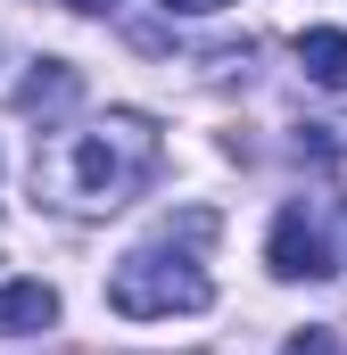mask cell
<instances>
[{
    "label": "cell",
    "instance_id": "6da1fadb",
    "mask_svg": "<svg viewBox=\"0 0 347 355\" xmlns=\"http://www.w3.org/2000/svg\"><path fill=\"white\" fill-rule=\"evenodd\" d=\"M158 124L141 107H108V116H83V124H50V141L33 149V198L50 215H75V223H99V215H124L149 182H158Z\"/></svg>",
    "mask_w": 347,
    "mask_h": 355
},
{
    "label": "cell",
    "instance_id": "7a4b0ae2",
    "mask_svg": "<svg viewBox=\"0 0 347 355\" xmlns=\"http://www.w3.org/2000/svg\"><path fill=\"white\" fill-rule=\"evenodd\" d=\"M215 240V207H182L166 215V232H149L141 248H124L108 265V306L124 322H174V314H207L215 306V272H207V248Z\"/></svg>",
    "mask_w": 347,
    "mask_h": 355
},
{
    "label": "cell",
    "instance_id": "3957f363",
    "mask_svg": "<svg viewBox=\"0 0 347 355\" xmlns=\"http://www.w3.org/2000/svg\"><path fill=\"white\" fill-rule=\"evenodd\" d=\"M264 265H273V281H331V272H339V248H331V215H323V198H289V207L273 215Z\"/></svg>",
    "mask_w": 347,
    "mask_h": 355
},
{
    "label": "cell",
    "instance_id": "277c9868",
    "mask_svg": "<svg viewBox=\"0 0 347 355\" xmlns=\"http://www.w3.org/2000/svg\"><path fill=\"white\" fill-rule=\"evenodd\" d=\"M75 99H83V75H75L67 58H33V75L17 83V116H42V132H50Z\"/></svg>",
    "mask_w": 347,
    "mask_h": 355
},
{
    "label": "cell",
    "instance_id": "5b68a950",
    "mask_svg": "<svg viewBox=\"0 0 347 355\" xmlns=\"http://www.w3.org/2000/svg\"><path fill=\"white\" fill-rule=\"evenodd\" d=\"M58 331V289L50 281H0V339H42Z\"/></svg>",
    "mask_w": 347,
    "mask_h": 355
},
{
    "label": "cell",
    "instance_id": "8992f818",
    "mask_svg": "<svg viewBox=\"0 0 347 355\" xmlns=\"http://www.w3.org/2000/svg\"><path fill=\"white\" fill-rule=\"evenodd\" d=\"M298 67H306V83L347 91V33H339V25H314V33H298Z\"/></svg>",
    "mask_w": 347,
    "mask_h": 355
},
{
    "label": "cell",
    "instance_id": "52a82bcc",
    "mask_svg": "<svg viewBox=\"0 0 347 355\" xmlns=\"http://www.w3.org/2000/svg\"><path fill=\"white\" fill-rule=\"evenodd\" d=\"M281 355H339V339H331L323 322H306V331H289V339H281Z\"/></svg>",
    "mask_w": 347,
    "mask_h": 355
},
{
    "label": "cell",
    "instance_id": "ba28073f",
    "mask_svg": "<svg viewBox=\"0 0 347 355\" xmlns=\"http://www.w3.org/2000/svg\"><path fill=\"white\" fill-rule=\"evenodd\" d=\"M174 17H215V8H232V0H166Z\"/></svg>",
    "mask_w": 347,
    "mask_h": 355
},
{
    "label": "cell",
    "instance_id": "9c48e42d",
    "mask_svg": "<svg viewBox=\"0 0 347 355\" xmlns=\"http://www.w3.org/2000/svg\"><path fill=\"white\" fill-rule=\"evenodd\" d=\"M67 8H75V17H116L124 0H67Z\"/></svg>",
    "mask_w": 347,
    "mask_h": 355
}]
</instances>
